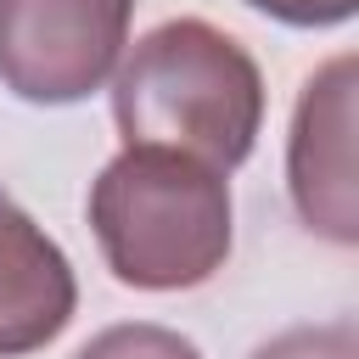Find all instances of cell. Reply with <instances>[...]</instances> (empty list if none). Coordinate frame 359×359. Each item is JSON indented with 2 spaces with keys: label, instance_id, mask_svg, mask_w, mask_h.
<instances>
[{
  "label": "cell",
  "instance_id": "obj_1",
  "mask_svg": "<svg viewBox=\"0 0 359 359\" xmlns=\"http://www.w3.org/2000/svg\"><path fill=\"white\" fill-rule=\"evenodd\" d=\"M112 118L123 146L174 151L230 174L264 123L258 62L202 17L151 28L112 79Z\"/></svg>",
  "mask_w": 359,
  "mask_h": 359
},
{
  "label": "cell",
  "instance_id": "obj_2",
  "mask_svg": "<svg viewBox=\"0 0 359 359\" xmlns=\"http://www.w3.org/2000/svg\"><path fill=\"white\" fill-rule=\"evenodd\" d=\"M90 224L107 269L140 292L202 286L230 252V191L224 174L123 146L90 185Z\"/></svg>",
  "mask_w": 359,
  "mask_h": 359
},
{
  "label": "cell",
  "instance_id": "obj_3",
  "mask_svg": "<svg viewBox=\"0 0 359 359\" xmlns=\"http://www.w3.org/2000/svg\"><path fill=\"white\" fill-rule=\"evenodd\" d=\"M135 0H0V84L39 107L84 101L123 56Z\"/></svg>",
  "mask_w": 359,
  "mask_h": 359
},
{
  "label": "cell",
  "instance_id": "obj_4",
  "mask_svg": "<svg viewBox=\"0 0 359 359\" xmlns=\"http://www.w3.org/2000/svg\"><path fill=\"white\" fill-rule=\"evenodd\" d=\"M292 202L309 230L331 241H359V202H353V56L325 62L292 118Z\"/></svg>",
  "mask_w": 359,
  "mask_h": 359
},
{
  "label": "cell",
  "instance_id": "obj_5",
  "mask_svg": "<svg viewBox=\"0 0 359 359\" xmlns=\"http://www.w3.org/2000/svg\"><path fill=\"white\" fill-rule=\"evenodd\" d=\"M79 286L62 247L0 191V359L45 348L73 320Z\"/></svg>",
  "mask_w": 359,
  "mask_h": 359
},
{
  "label": "cell",
  "instance_id": "obj_6",
  "mask_svg": "<svg viewBox=\"0 0 359 359\" xmlns=\"http://www.w3.org/2000/svg\"><path fill=\"white\" fill-rule=\"evenodd\" d=\"M73 359H202L191 337L168 331V325H112L101 337H90Z\"/></svg>",
  "mask_w": 359,
  "mask_h": 359
},
{
  "label": "cell",
  "instance_id": "obj_7",
  "mask_svg": "<svg viewBox=\"0 0 359 359\" xmlns=\"http://www.w3.org/2000/svg\"><path fill=\"white\" fill-rule=\"evenodd\" d=\"M252 359H359V337L348 320L337 325H303V331H286L275 342H264Z\"/></svg>",
  "mask_w": 359,
  "mask_h": 359
},
{
  "label": "cell",
  "instance_id": "obj_8",
  "mask_svg": "<svg viewBox=\"0 0 359 359\" xmlns=\"http://www.w3.org/2000/svg\"><path fill=\"white\" fill-rule=\"evenodd\" d=\"M247 6L292 28H331V22H348L359 0H247Z\"/></svg>",
  "mask_w": 359,
  "mask_h": 359
}]
</instances>
